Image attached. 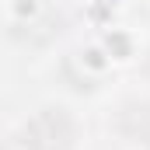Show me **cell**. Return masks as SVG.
Wrapping results in <instances>:
<instances>
[{
    "instance_id": "6da1fadb",
    "label": "cell",
    "mask_w": 150,
    "mask_h": 150,
    "mask_svg": "<svg viewBox=\"0 0 150 150\" xmlns=\"http://www.w3.org/2000/svg\"><path fill=\"white\" fill-rule=\"evenodd\" d=\"M21 140L32 150H70L77 140V126H74L67 108H52L49 105V108H38L28 119Z\"/></svg>"
},
{
    "instance_id": "7a4b0ae2",
    "label": "cell",
    "mask_w": 150,
    "mask_h": 150,
    "mask_svg": "<svg viewBox=\"0 0 150 150\" xmlns=\"http://www.w3.org/2000/svg\"><path fill=\"white\" fill-rule=\"evenodd\" d=\"M115 133L129 143H140V147H150V101H140V98H129L115 108Z\"/></svg>"
},
{
    "instance_id": "3957f363",
    "label": "cell",
    "mask_w": 150,
    "mask_h": 150,
    "mask_svg": "<svg viewBox=\"0 0 150 150\" xmlns=\"http://www.w3.org/2000/svg\"><path fill=\"white\" fill-rule=\"evenodd\" d=\"M147 74H150V59H147Z\"/></svg>"
}]
</instances>
